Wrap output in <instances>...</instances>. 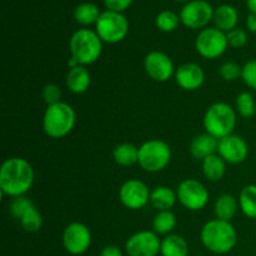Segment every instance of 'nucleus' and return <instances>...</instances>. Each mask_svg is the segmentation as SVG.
I'll list each match as a JSON object with an SVG mask.
<instances>
[{
  "label": "nucleus",
  "instance_id": "obj_7",
  "mask_svg": "<svg viewBox=\"0 0 256 256\" xmlns=\"http://www.w3.org/2000/svg\"><path fill=\"white\" fill-rule=\"evenodd\" d=\"M95 32L102 42L118 44L126 38L129 32V22L122 12L105 10L102 12L95 24Z\"/></svg>",
  "mask_w": 256,
  "mask_h": 256
},
{
  "label": "nucleus",
  "instance_id": "obj_32",
  "mask_svg": "<svg viewBox=\"0 0 256 256\" xmlns=\"http://www.w3.org/2000/svg\"><path fill=\"white\" fill-rule=\"evenodd\" d=\"M220 76L225 80V82H234V80L239 79L242 75V66L234 62H226L220 66Z\"/></svg>",
  "mask_w": 256,
  "mask_h": 256
},
{
  "label": "nucleus",
  "instance_id": "obj_2",
  "mask_svg": "<svg viewBox=\"0 0 256 256\" xmlns=\"http://www.w3.org/2000/svg\"><path fill=\"white\" fill-rule=\"evenodd\" d=\"M202 245L214 254H226L238 242V234L230 222L214 219L208 222L200 232Z\"/></svg>",
  "mask_w": 256,
  "mask_h": 256
},
{
  "label": "nucleus",
  "instance_id": "obj_26",
  "mask_svg": "<svg viewBox=\"0 0 256 256\" xmlns=\"http://www.w3.org/2000/svg\"><path fill=\"white\" fill-rule=\"evenodd\" d=\"M239 205L245 216L256 219V185H248L240 192Z\"/></svg>",
  "mask_w": 256,
  "mask_h": 256
},
{
  "label": "nucleus",
  "instance_id": "obj_10",
  "mask_svg": "<svg viewBox=\"0 0 256 256\" xmlns=\"http://www.w3.org/2000/svg\"><path fill=\"white\" fill-rule=\"evenodd\" d=\"M214 12L206 0H190L180 10V22L189 29H205L214 18Z\"/></svg>",
  "mask_w": 256,
  "mask_h": 256
},
{
  "label": "nucleus",
  "instance_id": "obj_11",
  "mask_svg": "<svg viewBox=\"0 0 256 256\" xmlns=\"http://www.w3.org/2000/svg\"><path fill=\"white\" fill-rule=\"evenodd\" d=\"M62 245L72 255H82L92 245V232L82 222H70L62 232Z\"/></svg>",
  "mask_w": 256,
  "mask_h": 256
},
{
  "label": "nucleus",
  "instance_id": "obj_39",
  "mask_svg": "<svg viewBox=\"0 0 256 256\" xmlns=\"http://www.w3.org/2000/svg\"><path fill=\"white\" fill-rule=\"evenodd\" d=\"M246 5L249 8L250 12H255L256 14V0H246Z\"/></svg>",
  "mask_w": 256,
  "mask_h": 256
},
{
  "label": "nucleus",
  "instance_id": "obj_21",
  "mask_svg": "<svg viewBox=\"0 0 256 256\" xmlns=\"http://www.w3.org/2000/svg\"><path fill=\"white\" fill-rule=\"evenodd\" d=\"M160 254L162 256H188L189 245L180 235L169 234L162 240Z\"/></svg>",
  "mask_w": 256,
  "mask_h": 256
},
{
  "label": "nucleus",
  "instance_id": "obj_23",
  "mask_svg": "<svg viewBox=\"0 0 256 256\" xmlns=\"http://www.w3.org/2000/svg\"><path fill=\"white\" fill-rule=\"evenodd\" d=\"M238 206H239V202L232 195H222V196L218 198L214 205V212L215 215H216V219L230 222L235 216V214H236Z\"/></svg>",
  "mask_w": 256,
  "mask_h": 256
},
{
  "label": "nucleus",
  "instance_id": "obj_29",
  "mask_svg": "<svg viewBox=\"0 0 256 256\" xmlns=\"http://www.w3.org/2000/svg\"><path fill=\"white\" fill-rule=\"evenodd\" d=\"M20 225L26 232H36L42 226V218L39 210L32 205L29 210H26L24 215L19 220Z\"/></svg>",
  "mask_w": 256,
  "mask_h": 256
},
{
  "label": "nucleus",
  "instance_id": "obj_5",
  "mask_svg": "<svg viewBox=\"0 0 256 256\" xmlns=\"http://www.w3.org/2000/svg\"><path fill=\"white\" fill-rule=\"evenodd\" d=\"M235 125H236L235 110L226 102H214L205 112V132L216 139L220 140L232 134Z\"/></svg>",
  "mask_w": 256,
  "mask_h": 256
},
{
  "label": "nucleus",
  "instance_id": "obj_38",
  "mask_svg": "<svg viewBox=\"0 0 256 256\" xmlns=\"http://www.w3.org/2000/svg\"><path fill=\"white\" fill-rule=\"evenodd\" d=\"M246 26L252 32H256V14L250 12L246 18Z\"/></svg>",
  "mask_w": 256,
  "mask_h": 256
},
{
  "label": "nucleus",
  "instance_id": "obj_16",
  "mask_svg": "<svg viewBox=\"0 0 256 256\" xmlns=\"http://www.w3.org/2000/svg\"><path fill=\"white\" fill-rule=\"evenodd\" d=\"M175 82L182 89L194 92L200 89L205 82V72L196 62H185L175 70Z\"/></svg>",
  "mask_w": 256,
  "mask_h": 256
},
{
  "label": "nucleus",
  "instance_id": "obj_28",
  "mask_svg": "<svg viewBox=\"0 0 256 256\" xmlns=\"http://www.w3.org/2000/svg\"><path fill=\"white\" fill-rule=\"evenodd\" d=\"M180 16L176 12H172V10H162L156 15L155 19V24L160 32H172L178 29L180 24Z\"/></svg>",
  "mask_w": 256,
  "mask_h": 256
},
{
  "label": "nucleus",
  "instance_id": "obj_34",
  "mask_svg": "<svg viewBox=\"0 0 256 256\" xmlns=\"http://www.w3.org/2000/svg\"><path fill=\"white\" fill-rule=\"evenodd\" d=\"M228 36V42H229V46L234 48V49H239L246 45L248 42V34L244 29H240V28H235L232 32H226Z\"/></svg>",
  "mask_w": 256,
  "mask_h": 256
},
{
  "label": "nucleus",
  "instance_id": "obj_19",
  "mask_svg": "<svg viewBox=\"0 0 256 256\" xmlns=\"http://www.w3.org/2000/svg\"><path fill=\"white\" fill-rule=\"evenodd\" d=\"M212 20L215 22V28L224 32H229L236 28L238 22H239V14L234 6L229 4H222L215 9Z\"/></svg>",
  "mask_w": 256,
  "mask_h": 256
},
{
  "label": "nucleus",
  "instance_id": "obj_22",
  "mask_svg": "<svg viewBox=\"0 0 256 256\" xmlns=\"http://www.w3.org/2000/svg\"><path fill=\"white\" fill-rule=\"evenodd\" d=\"M226 172V162L219 154H212L202 160V174L210 182H219Z\"/></svg>",
  "mask_w": 256,
  "mask_h": 256
},
{
  "label": "nucleus",
  "instance_id": "obj_17",
  "mask_svg": "<svg viewBox=\"0 0 256 256\" xmlns=\"http://www.w3.org/2000/svg\"><path fill=\"white\" fill-rule=\"evenodd\" d=\"M218 145H219V139L205 132V134L195 136L190 142V154L196 160L202 162L205 158L216 154Z\"/></svg>",
  "mask_w": 256,
  "mask_h": 256
},
{
  "label": "nucleus",
  "instance_id": "obj_6",
  "mask_svg": "<svg viewBox=\"0 0 256 256\" xmlns=\"http://www.w3.org/2000/svg\"><path fill=\"white\" fill-rule=\"evenodd\" d=\"M172 160V150L168 142L160 139L145 142L139 148V162L142 170L148 172H159L169 165Z\"/></svg>",
  "mask_w": 256,
  "mask_h": 256
},
{
  "label": "nucleus",
  "instance_id": "obj_9",
  "mask_svg": "<svg viewBox=\"0 0 256 256\" xmlns=\"http://www.w3.org/2000/svg\"><path fill=\"white\" fill-rule=\"evenodd\" d=\"M178 200L190 212H199L209 202V192L202 182L195 179H185L176 189Z\"/></svg>",
  "mask_w": 256,
  "mask_h": 256
},
{
  "label": "nucleus",
  "instance_id": "obj_33",
  "mask_svg": "<svg viewBox=\"0 0 256 256\" xmlns=\"http://www.w3.org/2000/svg\"><path fill=\"white\" fill-rule=\"evenodd\" d=\"M42 96L48 106L58 104V102H62V90L56 84H46L42 88Z\"/></svg>",
  "mask_w": 256,
  "mask_h": 256
},
{
  "label": "nucleus",
  "instance_id": "obj_25",
  "mask_svg": "<svg viewBox=\"0 0 256 256\" xmlns=\"http://www.w3.org/2000/svg\"><path fill=\"white\" fill-rule=\"evenodd\" d=\"M100 14L102 12L94 2H82L75 8L74 19L78 24L82 26H89V25L96 24Z\"/></svg>",
  "mask_w": 256,
  "mask_h": 256
},
{
  "label": "nucleus",
  "instance_id": "obj_24",
  "mask_svg": "<svg viewBox=\"0 0 256 256\" xmlns=\"http://www.w3.org/2000/svg\"><path fill=\"white\" fill-rule=\"evenodd\" d=\"M115 162L122 166H132L139 162V148L130 142L119 144L112 152Z\"/></svg>",
  "mask_w": 256,
  "mask_h": 256
},
{
  "label": "nucleus",
  "instance_id": "obj_14",
  "mask_svg": "<svg viewBox=\"0 0 256 256\" xmlns=\"http://www.w3.org/2000/svg\"><path fill=\"white\" fill-rule=\"evenodd\" d=\"M144 69L150 79L158 82H165L175 75V66L172 58L162 52H150L144 59Z\"/></svg>",
  "mask_w": 256,
  "mask_h": 256
},
{
  "label": "nucleus",
  "instance_id": "obj_20",
  "mask_svg": "<svg viewBox=\"0 0 256 256\" xmlns=\"http://www.w3.org/2000/svg\"><path fill=\"white\" fill-rule=\"evenodd\" d=\"M178 200L176 192L170 189L169 186H158L152 190L150 194V204L158 212L170 210Z\"/></svg>",
  "mask_w": 256,
  "mask_h": 256
},
{
  "label": "nucleus",
  "instance_id": "obj_12",
  "mask_svg": "<svg viewBox=\"0 0 256 256\" xmlns=\"http://www.w3.org/2000/svg\"><path fill=\"white\" fill-rule=\"evenodd\" d=\"M152 192L146 184L138 179L126 180L119 190V199L125 208L130 210H139L150 202Z\"/></svg>",
  "mask_w": 256,
  "mask_h": 256
},
{
  "label": "nucleus",
  "instance_id": "obj_1",
  "mask_svg": "<svg viewBox=\"0 0 256 256\" xmlns=\"http://www.w3.org/2000/svg\"><path fill=\"white\" fill-rule=\"evenodd\" d=\"M32 164L22 158H9L0 168V192L9 198L24 196L34 184Z\"/></svg>",
  "mask_w": 256,
  "mask_h": 256
},
{
  "label": "nucleus",
  "instance_id": "obj_27",
  "mask_svg": "<svg viewBox=\"0 0 256 256\" xmlns=\"http://www.w3.org/2000/svg\"><path fill=\"white\" fill-rule=\"evenodd\" d=\"M176 226V216L170 210L158 212L152 220V229L158 235H169Z\"/></svg>",
  "mask_w": 256,
  "mask_h": 256
},
{
  "label": "nucleus",
  "instance_id": "obj_4",
  "mask_svg": "<svg viewBox=\"0 0 256 256\" xmlns=\"http://www.w3.org/2000/svg\"><path fill=\"white\" fill-rule=\"evenodd\" d=\"M75 122L76 114L74 109L69 104L62 102L46 108L42 119V128L48 136L62 139L74 129Z\"/></svg>",
  "mask_w": 256,
  "mask_h": 256
},
{
  "label": "nucleus",
  "instance_id": "obj_8",
  "mask_svg": "<svg viewBox=\"0 0 256 256\" xmlns=\"http://www.w3.org/2000/svg\"><path fill=\"white\" fill-rule=\"evenodd\" d=\"M228 42L226 32L218 28H205L198 34L195 40V49L200 56L205 59H218L226 52Z\"/></svg>",
  "mask_w": 256,
  "mask_h": 256
},
{
  "label": "nucleus",
  "instance_id": "obj_35",
  "mask_svg": "<svg viewBox=\"0 0 256 256\" xmlns=\"http://www.w3.org/2000/svg\"><path fill=\"white\" fill-rule=\"evenodd\" d=\"M242 78L250 89L256 90V60H250L242 66Z\"/></svg>",
  "mask_w": 256,
  "mask_h": 256
},
{
  "label": "nucleus",
  "instance_id": "obj_36",
  "mask_svg": "<svg viewBox=\"0 0 256 256\" xmlns=\"http://www.w3.org/2000/svg\"><path fill=\"white\" fill-rule=\"evenodd\" d=\"M106 10L115 12H122L129 9L132 4V0H102Z\"/></svg>",
  "mask_w": 256,
  "mask_h": 256
},
{
  "label": "nucleus",
  "instance_id": "obj_18",
  "mask_svg": "<svg viewBox=\"0 0 256 256\" xmlns=\"http://www.w3.org/2000/svg\"><path fill=\"white\" fill-rule=\"evenodd\" d=\"M65 82H66L68 89L72 92L84 94L92 84V75L84 65H78L72 69H69Z\"/></svg>",
  "mask_w": 256,
  "mask_h": 256
},
{
  "label": "nucleus",
  "instance_id": "obj_30",
  "mask_svg": "<svg viewBox=\"0 0 256 256\" xmlns=\"http://www.w3.org/2000/svg\"><path fill=\"white\" fill-rule=\"evenodd\" d=\"M236 110L242 118L254 116L256 112V104L254 96L250 92H240L236 96Z\"/></svg>",
  "mask_w": 256,
  "mask_h": 256
},
{
  "label": "nucleus",
  "instance_id": "obj_31",
  "mask_svg": "<svg viewBox=\"0 0 256 256\" xmlns=\"http://www.w3.org/2000/svg\"><path fill=\"white\" fill-rule=\"evenodd\" d=\"M32 200L28 199L25 196H18L12 198V202L9 204V212L12 215V218H15L16 220H20V218L26 212V210H29L32 206Z\"/></svg>",
  "mask_w": 256,
  "mask_h": 256
},
{
  "label": "nucleus",
  "instance_id": "obj_37",
  "mask_svg": "<svg viewBox=\"0 0 256 256\" xmlns=\"http://www.w3.org/2000/svg\"><path fill=\"white\" fill-rule=\"evenodd\" d=\"M100 256H124V255H122V250H120L118 246H115V245H108V246H105L104 249L102 250Z\"/></svg>",
  "mask_w": 256,
  "mask_h": 256
},
{
  "label": "nucleus",
  "instance_id": "obj_3",
  "mask_svg": "<svg viewBox=\"0 0 256 256\" xmlns=\"http://www.w3.org/2000/svg\"><path fill=\"white\" fill-rule=\"evenodd\" d=\"M70 54L79 65H92L102 52V40L96 32L90 29H79L70 38Z\"/></svg>",
  "mask_w": 256,
  "mask_h": 256
},
{
  "label": "nucleus",
  "instance_id": "obj_15",
  "mask_svg": "<svg viewBox=\"0 0 256 256\" xmlns=\"http://www.w3.org/2000/svg\"><path fill=\"white\" fill-rule=\"evenodd\" d=\"M218 154L229 164L236 165L245 162L249 154V148L242 136L230 134L219 140Z\"/></svg>",
  "mask_w": 256,
  "mask_h": 256
},
{
  "label": "nucleus",
  "instance_id": "obj_40",
  "mask_svg": "<svg viewBox=\"0 0 256 256\" xmlns=\"http://www.w3.org/2000/svg\"><path fill=\"white\" fill-rule=\"evenodd\" d=\"M175 2H185V4H186V2H190V0H175Z\"/></svg>",
  "mask_w": 256,
  "mask_h": 256
},
{
  "label": "nucleus",
  "instance_id": "obj_13",
  "mask_svg": "<svg viewBox=\"0 0 256 256\" xmlns=\"http://www.w3.org/2000/svg\"><path fill=\"white\" fill-rule=\"evenodd\" d=\"M162 242L155 232L142 230L128 239L125 250L129 256H156L160 252Z\"/></svg>",
  "mask_w": 256,
  "mask_h": 256
}]
</instances>
